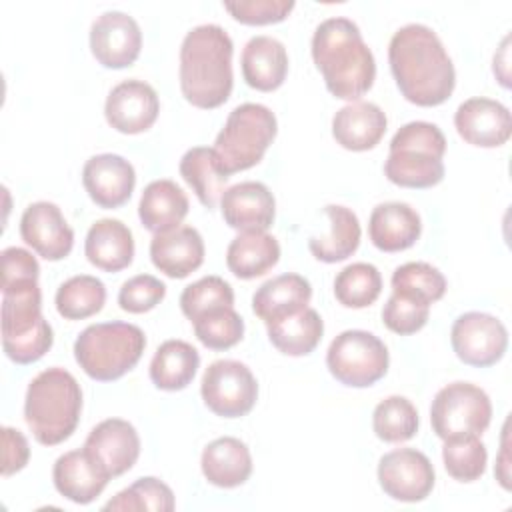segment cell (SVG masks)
<instances>
[{"instance_id": "9c48e42d", "label": "cell", "mask_w": 512, "mask_h": 512, "mask_svg": "<svg viewBox=\"0 0 512 512\" xmlns=\"http://www.w3.org/2000/svg\"><path fill=\"white\" fill-rule=\"evenodd\" d=\"M492 420L490 396L472 382H452L440 388L430 406L434 434L448 440L482 436Z\"/></svg>"}, {"instance_id": "f546056e", "label": "cell", "mask_w": 512, "mask_h": 512, "mask_svg": "<svg viewBox=\"0 0 512 512\" xmlns=\"http://www.w3.org/2000/svg\"><path fill=\"white\" fill-rule=\"evenodd\" d=\"M280 260V244L266 230L240 232L226 250V266L240 280L264 276Z\"/></svg>"}, {"instance_id": "d6a6232c", "label": "cell", "mask_w": 512, "mask_h": 512, "mask_svg": "<svg viewBox=\"0 0 512 512\" xmlns=\"http://www.w3.org/2000/svg\"><path fill=\"white\" fill-rule=\"evenodd\" d=\"M266 332L278 352L286 356H308L322 340L324 322L314 308L306 306L296 314L268 322Z\"/></svg>"}, {"instance_id": "7402d4cb", "label": "cell", "mask_w": 512, "mask_h": 512, "mask_svg": "<svg viewBox=\"0 0 512 512\" xmlns=\"http://www.w3.org/2000/svg\"><path fill=\"white\" fill-rule=\"evenodd\" d=\"M388 118L374 102H350L332 118V136L336 144L352 152L372 150L386 134Z\"/></svg>"}, {"instance_id": "d590c367", "label": "cell", "mask_w": 512, "mask_h": 512, "mask_svg": "<svg viewBox=\"0 0 512 512\" xmlns=\"http://www.w3.org/2000/svg\"><path fill=\"white\" fill-rule=\"evenodd\" d=\"M382 276L374 264L354 262L342 268L334 278V298L344 308H366L378 300Z\"/></svg>"}, {"instance_id": "83f0119b", "label": "cell", "mask_w": 512, "mask_h": 512, "mask_svg": "<svg viewBox=\"0 0 512 512\" xmlns=\"http://www.w3.org/2000/svg\"><path fill=\"white\" fill-rule=\"evenodd\" d=\"M312 286L310 282L294 272L274 276L266 280L252 296V310L264 322L296 314L310 304Z\"/></svg>"}, {"instance_id": "e0dca14e", "label": "cell", "mask_w": 512, "mask_h": 512, "mask_svg": "<svg viewBox=\"0 0 512 512\" xmlns=\"http://www.w3.org/2000/svg\"><path fill=\"white\" fill-rule=\"evenodd\" d=\"M160 112L156 90L144 80H124L116 84L104 104V116L110 128L122 134H140L152 128Z\"/></svg>"}, {"instance_id": "603a6c76", "label": "cell", "mask_w": 512, "mask_h": 512, "mask_svg": "<svg viewBox=\"0 0 512 512\" xmlns=\"http://www.w3.org/2000/svg\"><path fill=\"white\" fill-rule=\"evenodd\" d=\"M422 234L420 214L406 202H382L368 220L370 242L382 252L412 248Z\"/></svg>"}, {"instance_id": "8d00e7d4", "label": "cell", "mask_w": 512, "mask_h": 512, "mask_svg": "<svg viewBox=\"0 0 512 512\" xmlns=\"http://www.w3.org/2000/svg\"><path fill=\"white\" fill-rule=\"evenodd\" d=\"M418 424V410L406 396H388L372 412V430L382 442H406L416 436Z\"/></svg>"}, {"instance_id": "836d02e7", "label": "cell", "mask_w": 512, "mask_h": 512, "mask_svg": "<svg viewBox=\"0 0 512 512\" xmlns=\"http://www.w3.org/2000/svg\"><path fill=\"white\" fill-rule=\"evenodd\" d=\"M178 170L184 182L192 188V192L200 200V204L206 206L208 210H214L222 194L226 192V184L230 178L222 172L214 148L194 146L186 150L184 156L180 158Z\"/></svg>"}, {"instance_id": "ab89813d", "label": "cell", "mask_w": 512, "mask_h": 512, "mask_svg": "<svg viewBox=\"0 0 512 512\" xmlns=\"http://www.w3.org/2000/svg\"><path fill=\"white\" fill-rule=\"evenodd\" d=\"M230 306H234V290L220 276H204L188 284L180 294V310L190 322L206 312Z\"/></svg>"}, {"instance_id": "7c38bea8", "label": "cell", "mask_w": 512, "mask_h": 512, "mask_svg": "<svg viewBox=\"0 0 512 512\" xmlns=\"http://www.w3.org/2000/svg\"><path fill=\"white\" fill-rule=\"evenodd\" d=\"M450 342L460 362L474 368H488L506 354L508 330L492 314L464 312L450 328Z\"/></svg>"}, {"instance_id": "e575fe53", "label": "cell", "mask_w": 512, "mask_h": 512, "mask_svg": "<svg viewBox=\"0 0 512 512\" xmlns=\"http://www.w3.org/2000/svg\"><path fill=\"white\" fill-rule=\"evenodd\" d=\"M106 302V286L100 278L78 274L64 280L56 290V310L64 320H84L98 314Z\"/></svg>"}, {"instance_id": "7a4b0ae2", "label": "cell", "mask_w": 512, "mask_h": 512, "mask_svg": "<svg viewBox=\"0 0 512 512\" xmlns=\"http://www.w3.org/2000/svg\"><path fill=\"white\" fill-rule=\"evenodd\" d=\"M312 60L334 98L356 102L374 84V54L350 18L334 16L316 26Z\"/></svg>"}, {"instance_id": "9a60e30c", "label": "cell", "mask_w": 512, "mask_h": 512, "mask_svg": "<svg viewBox=\"0 0 512 512\" xmlns=\"http://www.w3.org/2000/svg\"><path fill=\"white\" fill-rule=\"evenodd\" d=\"M84 450L98 470L112 480L126 474L136 464L140 456V436L128 420L106 418L90 430Z\"/></svg>"}, {"instance_id": "b9f144b4", "label": "cell", "mask_w": 512, "mask_h": 512, "mask_svg": "<svg viewBox=\"0 0 512 512\" xmlns=\"http://www.w3.org/2000/svg\"><path fill=\"white\" fill-rule=\"evenodd\" d=\"M442 462L446 472L458 482H474L486 472L488 452L484 442L474 438L448 440L442 448Z\"/></svg>"}, {"instance_id": "3957f363", "label": "cell", "mask_w": 512, "mask_h": 512, "mask_svg": "<svg viewBox=\"0 0 512 512\" xmlns=\"http://www.w3.org/2000/svg\"><path fill=\"white\" fill-rule=\"evenodd\" d=\"M234 44L218 24L194 26L180 44V90L186 102L212 110L222 106L234 86Z\"/></svg>"}, {"instance_id": "ffe728a7", "label": "cell", "mask_w": 512, "mask_h": 512, "mask_svg": "<svg viewBox=\"0 0 512 512\" xmlns=\"http://www.w3.org/2000/svg\"><path fill=\"white\" fill-rule=\"evenodd\" d=\"M220 212L224 222L238 232L268 230L276 216V200L266 184L246 180L226 188Z\"/></svg>"}, {"instance_id": "484cf974", "label": "cell", "mask_w": 512, "mask_h": 512, "mask_svg": "<svg viewBox=\"0 0 512 512\" xmlns=\"http://www.w3.org/2000/svg\"><path fill=\"white\" fill-rule=\"evenodd\" d=\"M52 480L58 494L74 504L94 502L108 484V478L98 470L84 448L58 456L52 468Z\"/></svg>"}, {"instance_id": "8fae6325", "label": "cell", "mask_w": 512, "mask_h": 512, "mask_svg": "<svg viewBox=\"0 0 512 512\" xmlns=\"http://www.w3.org/2000/svg\"><path fill=\"white\" fill-rule=\"evenodd\" d=\"M200 396L220 418L246 416L258 400V382L252 370L238 360L212 362L200 380Z\"/></svg>"}, {"instance_id": "c3c4849f", "label": "cell", "mask_w": 512, "mask_h": 512, "mask_svg": "<svg viewBox=\"0 0 512 512\" xmlns=\"http://www.w3.org/2000/svg\"><path fill=\"white\" fill-rule=\"evenodd\" d=\"M510 36H506L498 48V52L494 54V64H492V70H494V76L498 78V82L504 86V88H510V68H508V52H510Z\"/></svg>"}, {"instance_id": "bcb514c9", "label": "cell", "mask_w": 512, "mask_h": 512, "mask_svg": "<svg viewBox=\"0 0 512 512\" xmlns=\"http://www.w3.org/2000/svg\"><path fill=\"white\" fill-rule=\"evenodd\" d=\"M2 288L26 282V280H38L40 266L38 260L32 256V252L10 246L2 250Z\"/></svg>"}, {"instance_id": "52a82bcc", "label": "cell", "mask_w": 512, "mask_h": 512, "mask_svg": "<svg viewBox=\"0 0 512 512\" xmlns=\"http://www.w3.org/2000/svg\"><path fill=\"white\" fill-rule=\"evenodd\" d=\"M146 336L130 322H98L86 326L74 342V358L96 382H114L142 358Z\"/></svg>"}, {"instance_id": "1f68e13d", "label": "cell", "mask_w": 512, "mask_h": 512, "mask_svg": "<svg viewBox=\"0 0 512 512\" xmlns=\"http://www.w3.org/2000/svg\"><path fill=\"white\" fill-rule=\"evenodd\" d=\"M200 366L198 350L184 340L162 342L150 362V380L158 390H184L196 376Z\"/></svg>"}, {"instance_id": "44dd1931", "label": "cell", "mask_w": 512, "mask_h": 512, "mask_svg": "<svg viewBox=\"0 0 512 512\" xmlns=\"http://www.w3.org/2000/svg\"><path fill=\"white\" fill-rule=\"evenodd\" d=\"M204 240L192 226L154 234L150 240V260L164 276L180 280L198 270L204 262Z\"/></svg>"}, {"instance_id": "cb8c5ba5", "label": "cell", "mask_w": 512, "mask_h": 512, "mask_svg": "<svg viewBox=\"0 0 512 512\" xmlns=\"http://www.w3.org/2000/svg\"><path fill=\"white\" fill-rule=\"evenodd\" d=\"M244 82L260 92L278 90L288 76L286 46L272 36H252L240 56Z\"/></svg>"}, {"instance_id": "681fc988", "label": "cell", "mask_w": 512, "mask_h": 512, "mask_svg": "<svg viewBox=\"0 0 512 512\" xmlns=\"http://www.w3.org/2000/svg\"><path fill=\"white\" fill-rule=\"evenodd\" d=\"M496 476L498 482L502 484L504 490H510V474H508V434H506V426H504V434H502V450H500V460L496 464Z\"/></svg>"}, {"instance_id": "d6986e66", "label": "cell", "mask_w": 512, "mask_h": 512, "mask_svg": "<svg viewBox=\"0 0 512 512\" xmlns=\"http://www.w3.org/2000/svg\"><path fill=\"white\" fill-rule=\"evenodd\" d=\"M82 184L96 206L106 210L120 208L134 192L136 170L120 154H96L82 168Z\"/></svg>"}, {"instance_id": "2e32d148", "label": "cell", "mask_w": 512, "mask_h": 512, "mask_svg": "<svg viewBox=\"0 0 512 512\" xmlns=\"http://www.w3.org/2000/svg\"><path fill=\"white\" fill-rule=\"evenodd\" d=\"M22 240L44 260H64L74 246V230L68 226L62 210L48 200L26 206L20 218Z\"/></svg>"}, {"instance_id": "8992f818", "label": "cell", "mask_w": 512, "mask_h": 512, "mask_svg": "<svg viewBox=\"0 0 512 512\" xmlns=\"http://www.w3.org/2000/svg\"><path fill=\"white\" fill-rule=\"evenodd\" d=\"M54 344V332L42 316L38 280L2 288V348L16 364L38 362Z\"/></svg>"}, {"instance_id": "f1b7e54d", "label": "cell", "mask_w": 512, "mask_h": 512, "mask_svg": "<svg viewBox=\"0 0 512 512\" xmlns=\"http://www.w3.org/2000/svg\"><path fill=\"white\" fill-rule=\"evenodd\" d=\"M200 468L208 484L218 488H236L250 478L252 456L242 440L222 436L202 450Z\"/></svg>"}, {"instance_id": "f35d334b", "label": "cell", "mask_w": 512, "mask_h": 512, "mask_svg": "<svg viewBox=\"0 0 512 512\" xmlns=\"http://www.w3.org/2000/svg\"><path fill=\"white\" fill-rule=\"evenodd\" d=\"M392 292L410 296L424 304L438 302L446 292L444 274L428 262H406L392 274Z\"/></svg>"}, {"instance_id": "4dcf8cb0", "label": "cell", "mask_w": 512, "mask_h": 512, "mask_svg": "<svg viewBox=\"0 0 512 512\" xmlns=\"http://www.w3.org/2000/svg\"><path fill=\"white\" fill-rule=\"evenodd\" d=\"M324 214L328 218L330 230L324 236H312L308 240V248L312 256L320 262L334 264L350 258L360 246V222L358 216L340 204L324 206Z\"/></svg>"}, {"instance_id": "6da1fadb", "label": "cell", "mask_w": 512, "mask_h": 512, "mask_svg": "<svg viewBox=\"0 0 512 512\" xmlns=\"http://www.w3.org/2000/svg\"><path fill=\"white\" fill-rule=\"evenodd\" d=\"M388 62L400 94L416 106H440L454 92L452 58L438 34L424 24H406L394 32Z\"/></svg>"}, {"instance_id": "d4e9b609", "label": "cell", "mask_w": 512, "mask_h": 512, "mask_svg": "<svg viewBox=\"0 0 512 512\" xmlns=\"http://www.w3.org/2000/svg\"><path fill=\"white\" fill-rule=\"evenodd\" d=\"M84 254L98 270L120 272L134 260V236L122 220L100 218L86 234Z\"/></svg>"}, {"instance_id": "74e56055", "label": "cell", "mask_w": 512, "mask_h": 512, "mask_svg": "<svg viewBox=\"0 0 512 512\" xmlns=\"http://www.w3.org/2000/svg\"><path fill=\"white\" fill-rule=\"evenodd\" d=\"M174 506L176 500L172 488L154 476H144L132 482L128 488L120 490L112 500H108L104 504V510L172 512Z\"/></svg>"}, {"instance_id": "ac0fdd59", "label": "cell", "mask_w": 512, "mask_h": 512, "mask_svg": "<svg viewBox=\"0 0 512 512\" xmlns=\"http://www.w3.org/2000/svg\"><path fill=\"white\" fill-rule=\"evenodd\" d=\"M454 126L464 142L478 148H498L510 140L512 116L502 102L476 96L456 108Z\"/></svg>"}, {"instance_id": "5bb4252c", "label": "cell", "mask_w": 512, "mask_h": 512, "mask_svg": "<svg viewBox=\"0 0 512 512\" xmlns=\"http://www.w3.org/2000/svg\"><path fill=\"white\" fill-rule=\"evenodd\" d=\"M90 50L104 68L120 70L132 66L142 50L138 22L120 10L102 12L90 26Z\"/></svg>"}, {"instance_id": "60d3db41", "label": "cell", "mask_w": 512, "mask_h": 512, "mask_svg": "<svg viewBox=\"0 0 512 512\" xmlns=\"http://www.w3.org/2000/svg\"><path fill=\"white\" fill-rule=\"evenodd\" d=\"M192 324L200 344L210 350H228L244 336V320L234 306L206 312Z\"/></svg>"}, {"instance_id": "5b68a950", "label": "cell", "mask_w": 512, "mask_h": 512, "mask_svg": "<svg viewBox=\"0 0 512 512\" xmlns=\"http://www.w3.org/2000/svg\"><path fill=\"white\" fill-rule=\"evenodd\" d=\"M444 152L446 136L436 124L408 122L390 140L384 176L402 188H432L444 180Z\"/></svg>"}, {"instance_id": "4fadbf2b", "label": "cell", "mask_w": 512, "mask_h": 512, "mask_svg": "<svg viewBox=\"0 0 512 512\" xmlns=\"http://www.w3.org/2000/svg\"><path fill=\"white\" fill-rule=\"evenodd\" d=\"M434 466L416 448H396L378 462V482L386 496L398 502H422L434 488Z\"/></svg>"}, {"instance_id": "277c9868", "label": "cell", "mask_w": 512, "mask_h": 512, "mask_svg": "<svg viewBox=\"0 0 512 512\" xmlns=\"http://www.w3.org/2000/svg\"><path fill=\"white\" fill-rule=\"evenodd\" d=\"M82 414V388L64 368H48L36 374L26 390L24 420L44 446L62 444L72 436Z\"/></svg>"}, {"instance_id": "30bf717a", "label": "cell", "mask_w": 512, "mask_h": 512, "mask_svg": "<svg viewBox=\"0 0 512 512\" xmlns=\"http://www.w3.org/2000/svg\"><path fill=\"white\" fill-rule=\"evenodd\" d=\"M386 344L366 330H344L328 346L326 366L344 386L368 388L388 372Z\"/></svg>"}, {"instance_id": "7dc6e473", "label": "cell", "mask_w": 512, "mask_h": 512, "mask_svg": "<svg viewBox=\"0 0 512 512\" xmlns=\"http://www.w3.org/2000/svg\"><path fill=\"white\" fill-rule=\"evenodd\" d=\"M30 460V446L26 436L10 426L2 428V476L8 478L20 472Z\"/></svg>"}, {"instance_id": "f6af8a7d", "label": "cell", "mask_w": 512, "mask_h": 512, "mask_svg": "<svg viewBox=\"0 0 512 512\" xmlns=\"http://www.w3.org/2000/svg\"><path fill=\"white\" fill-rule=\"evenodd\" d=\"M230 16L246 26L278 24L294 10V0H232L222 4Z\"/></svg>"}, {"instance_id": "ee69618b", "label": "cell", "mask_w": 512, "mask_h": 512, "mask_svg": "<svg viewBox=\"0 0 512 512\" xmlns=\"http://www.w3.org/2000/svg\"><path fill=\"white\" fill-rule=\"evenodd\" d=\"M166 296V284L152 274H136L118 290V304L124 312L144 314L154 310Z\"/></svg>"}, {"instance_id": "4316f807", "label": "cell", "mask_w": 512, "mask_h": 512, "mask_svg": "<svg viewBox=\"0 0 512 512\" xmlns=\"http://www.w3.org/2000/svg\"><path fill=\"white\" fill-rule=\"evenodd\" d=\"M186 192L168 178L152 180L138 202V218L142 226L152 234H162L174 230L182 224L188 214Z\"/></svg>"}, {"instance_id": "7bdbcfd3", "label": "cell", "mask_w": 512, "mask_h": 512, "mask_svg": "<svg viewBox=\"0 0 512 512\" xmlns=\"http://www.w3.org/2000/svg\"><path fill=\"white\" fill-rule=\"evenodd\" d=\"M430 316V304L414 300L410 296L392 292L382 308L384 326L400 336H410L422 330Z\"/></svg>"}, {"instance_id": "ba28073f", "label": "cell", "mask_w": 512, "mask_h": 512, "mask_svg": "<svg viewBox=\"0 0 512 512\" xmlns=\"http://www.w3.org/2000/svg\"><path fill=\"white\" fill-rule=\"evenodd\" d=\"M278 132L274 112L256 102L236 106L214 140L218 164L226 176L256 166Z\"/></svg>"}]
</instances>
